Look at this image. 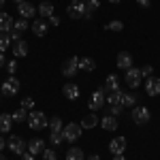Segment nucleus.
Listing matches in <instances>:
<instances>
[{"label": "nucleus", "instance_id": "1", "mask_svg": "<svg viewBox=\"0 0 160 160\" xmlns=\"http://www.w3.org/2000/svg\"><path fill=\"white\" fill-rule=\"evenodd\" d=\"M107 102H109V113L111 115H120L124 109V92L122 90H115L107 94Z\"/></svg>", "mask_w": 160, "mask_h": 160}, {"label": "nucleus", "instance_id": "2", "mask_svg": "<svg viewBox=\"0 0 160 160\" xmlns=\"http://www.w3.org/2000/svg\"><path fill=\"white\" fill-rule=\"evenodd\" d=\"M28 126L32 130H41V128H47L49 126V120L43 111H30L28 113Z\"/></svg>", "mask_w": 160, "mask_h": 160}, {"label": "nucleus", "instance_id": "3", "mask_svg": "<svg viewBox=\"0 0 160 160\" xmlns=\"http://www.w3.org/2000/svg\"><path fill=\"white\" fill-rule=\"evenodd\" d=\"M105 102H107V90H105V88H98V90L90 96L88 107H90V111H98V109H102Z\"/></svg>", "mask_w": 160, "mask_h": 160}, {"label": "nucleus", "instance_id": "4", "mask_svg": "<svg viewBox=\"0 0 160 160\" xmlns=\"http://www.w3.org/2000/svg\"><path fill=\"white\" fill-rule=\"evenodd\" d=\"M81 124H66L64 128H62V137H64V141H68V143H75L79 137H81Z\"/></svg>", "mask_w": 160, "mask_h": 160}, {"label": "nucleus", "instance_id": "5", "mask_svg": "<svg viewBox=\"0 0 160 160\" xmlns=\"http://www.w3.org/2000/svg\"><path fill=\"white\" fill-rule=\"evenodd\" d=\"M66 13H68L71 19H83V17H86V2H81V0H73V2L68 4Z\"/></svg>", "mask_w": 160, "mask_h": 160}, {"label": "nucleus", "instance_id": "6", "mask_svg": "<svg viewBox=\"0 0 160 160\" xmlns=\"http://www.w3.org/2000/svg\"><path fill=\"white\" fill-rule=\"evenodd\" d=\"M149 109L148 107H143V105H137V107H132V122L139 124V126H143V124L149 122Z\"/></svg>", "mask_w": 160, "mask_h": 160}, {"label": "nucleus", "instance_id": "7", "mask_svg": "<svg viewBox=\"0 0 160 160\" xmlns=\"http://www.w3.org/2000/svg\"><path fill=\"white\" fill-rule=\"evenodd\" d=\"M19 86H22V83H19V79H17L15 75H11V77L2 83V90H0V92H2L4 96H15V94L19 92Z\"/></svg>", "mask_w": 160, "mask_h": 160}, {"label": "nucleus", "instance_id": "8", "mask_svg": "<svg viewBox=\"0 0 160 160\" xmlns=\"http://www.w3.org/2000/svg\"><path fill=\"white\" fill-rule=\"evenodd\" d=\"M124 81H126V83H128L130 88H139V83L143 81L141 68H135V66H130V68L126 71V77H124Z\"/></svg>", "mask_w": 160, "mask_h": 160}, {"label": "nucleus", "instance_id": "9", "mask_svg": "<svg viewBox=\"0 0 160 160\" xmlns=\"http://www.w3.org/2000/svg\"><path fill=\"white\" fill-rule=\"evenodd\" d=\"M9 149H11L13 154H17V156H22L26 149H28V143H24V139L17 135H13L11 139H9Z\"/></svg>", "mask_w": 160, "mask_h": 160}, {"label": "nucleus", "instance_id": "10", "mask_svg": "<svg viewBox=\"0 0 160 160\" xmlns=\"http://www.w3.org/2000/svg\"><path fill=\"white\" fill-rule=\"evenodd\" d=\"M79 71V58H68V60L62 64V75L64 77H75V73Z\"/></svg>", "mask_w": 160, "mask_h": 160}, {"label": "nucleus", "instance_id": "11", "mask_svg": "<svg viewBox=\"0 0 160 160\" xmlns=\"http://www.w3.org/2000/svg\"><path fill=\"white\" fill-rule=\"evenodd\" d=\"M109 152L113 154V156L124 154V152H126V137H115V139L109 143Z\"/></svg>", "mask_w": 160, "mask_h": 160}, {"label": "nucleus", "instance_id": "12", "mask_svg": "<svg viewBox=\"0 0 160 160\" xmlns=\"http://www.w3.org/2000/svg\"><path fill=\"white\" fill-rule=\"evenodd\" d=\"M145 92H148L149 96H158L160 94V79L158 77H148V81H145Z\"/></svg>", "mask_w": 160, "mask_h": 160}, {"label": "nucleus", "instance_id": "13", "mask_svg": "<svg viewBox=\"0 0 160 160\" xmlns=\"http://www.w3.org/2000/svg\"><path fill=\"white\" fill-rule=\"evenodd\" d=\"M17 11H19V17H24V19H30V17H34V13H37V7L34 4H30L28 0L22 2V4H17Z\"/></svg>", "mask_w": 160, "mask_h": 160}, {"label": "nucleus", "instance_id": "14", "mask_svg": "<svg viewBox=\"0 0 160 160\" xmlns=\"http://www.w3.org/2000/svg\"><path fill=\"white\" fill-rule=\"evenodd\" d=\"M115 64H118V68L128 71V68L132 66V56H130L128 51H120V53H118V60H115Z\"/></svg>", "mask_w": 160, "mask_h": 160}, {"label": "nucleus", "instance_id": "15", "mask_svg": "<svg viewBox=\"0 0 160 160\" xmlns=\"http://www.w3.org/2000/svg\"><path fill=\"white\" fill-rule=\"evenodd\" d=\"M62 94L68 100H77L79 98V86L73 83V81H68V83H64V88H62Z\"/></svg>", "mask_w": 160, "mask_h": 160}, {"label": "nucleus", "instance_id": "16", "mask_svg": "<svg viewBox=\"0 0 160 160\" xmlns=\"http://www.w3.org/2000/svg\"><path fill=\"white\" fill-rule=\"evenodd\" d=\"M13 26H15V22L11 19V15L4 11H0V32H11Z\"/></svg>", "mask_w": 160, "mask_h": 160}, {"label": "nucleus", "instance_id": "17", "mask_svg": "<svg viewBox=\"0 0 160 160\" xmlns=\"http://www.w3.org/2000/svg\"><path fill=\"white\" fill-rule=\"evenodd\" d=\"M100 126H102L105 130L113 132V130H118V118H115V115H111V113H107V115L100 120Z\"/></svg>", "mask_w": 160, "mask_h": 160}, {"label": "nucleus", "instance_id": "18", "mask_svg": "<svg viewBox=\"0 0 160 160\" xmlns=\"http://www.w3.org/2000/svg\"><path fill=\"white\" fill-rule=\"evenodd\" d=\"M13 115L11 113H0V135L2 132H11V126H13Z\"/></svg>", "mask_w": 160, "mask_h": 160}, {"label": "nucleus", "instance_id": "19", "mask_svg": "<svg viewBox=\"0 0 160 160\" xmlns=\"http://www.w3.org/2000/svg\"><path fill=\"white\" fill-rule=\"evenodd\" d=\"M28 152L34 154V156L43 154V152H45V141H43V139H32V141L28 143Z\"/></svg>", "mask_w": 160, "mask_h": 160}, {"label": "nucleus", "instance_id": "20", "mask_svg": "<svg viewBox=\"0 0 160 160\" xmlns=\"http://www.w3.org/2000/svg\"><path fill=\"white\" fill-rule=\"evenodd\" d=\"M105 90L107 92H115V90H120V77L118 75H107V79H105Z\"/></svg>", "mask_w": 160, "mask_h": 160}, {"label": "nucleus", "instance_id": "21", "mask_svg": "<svg viewBox=\"0 0 160 160\" xmlns=\"http://www.w3.org/2000/svg\"><path fill=\"white\" fill-rule=\"evenodd\" d=\"M47 30H49V24H47V22H43V19H37V22L32 24V32H34L37 37H45V34H47Z\"/></svg>", "mask_w": 160, "mask_h": 160}, {"label": "nucleus", "instance_id": "22", "mask_svg": "<svg viewBox=\"0 0 160 160\" xmlns=\"http://www.w3.org/2000/svg\"><path fill=\"white\" fill-rule=\"evenodd\" d=\"M37 13L41 15V19H43V17L49 19L51 15H53V4H51V2H41V4L37 7Z\"/></svg>", "mask_w": 160, "mask_h": 160}, {"label": "nucleus", "instance_id": "23", "mask_svg": "<svg viewBox=\"0 0 160 160\" xmlns=\"http://www.w3.org/2000/svg\"><path fill=\"white\" fill-rule=\"evenodd\" d=\"M26 53H28V43H26V41H17V43L13 45V56H15V58H24Z\"/></svg>", "mask_w": 160, "mask_h": 160}, {"label": "nucleus", "instance_id": "24", "mask_svg": "<svg viewBox=\"0 0 160 160\" xmlns=\"http://www.w3.org/2000/svg\"><path fill=\"white\" fill-rule=\"evenodd\" d=\"M100 7V2L98 0H88L86 2V17L83 19H92V15H94V11Z\"/></svg>", "mask_w": 160, "mask_h": 160}, {"label": "nucleus", "instance_id": "25", "mask_svg": "<svg viewBox=\"0 0 160 160\" xmlns=\"http://www.w3.org/2000/svg\"><path fill=\"white\" fill-rule=\"evenodd\" d=\"M66 160H86V156H83V149L71 148L68 152H66Z\"/></svg>", "mask_w": 160, "mask_h": 160}, {"label": "nucleus", "instance_id": "26", "mask_svg": "<svg viewBox=\"0 0 160 160\" xmlns=\"http://www.w3.org/2000/svg\"><path fill=\"white\" fill-rule=\"evenodd\" d=\"M96 124H98V118H96V115H94V111H92L90 115H86V118L81 120V128H94Z\"/></svg>", "mask_w": 160, "mask_h": 160}, {"label": "nucleus", "instance_id": "27", "mask_svg": "<svg viewBox=\"0 0 160 160\" xmlns=\"http://www.w3.org/2000/svg\"><path fill=\"white\" fill-rule=\"evenodd\" d=\"M79 68L90 73V71H94V68H96V64H94L92 58H79Z\"/></svg>", "mask_w": 160, "mask_h": 160}, {"label": "nucleus", "instance_id": "28", "mask_svg": "<svg viewBox=\"0 0 160 160\" xmlns=\"http://www.w3.org/2000/svg\"><path fill=\"white\" fill-rule=\"evenodd\" d=\"M62 128H64V126H62L60 115H53V118L49 120V130L51 132H62Z\"/></svg>", "mask_w": 160, "mask_h": 160}, {"label": "nucleus", "instance_id": "29", "mask_svg": "<svg viewBox=\"0 0 160 160\" xmlns=\"http://www.w3.org/2000/svg\"><path fill=\"white\" fill-rule=\"evenodd\" d=\"M11 115H13V122L15 124H24V120H28V111L22 109V107L15 111V113H11Z\"/></svg>", "mask_w": 160, "mask_h": 160}, {"label": "nucleus", "instance_id": "30", "mask_svg": "<svg viewBox=\"0 0 160 160\" xmlns=\"http://www.w3.org/2000/svg\"><path fill=\"white\" fill-rule=\"evenodd\" d=\"M137 98L139 96H137L135 92H128V94L124 92V107H137Z\"/></svg>", "mask_w": 160, "mask_h": 160}, {"label": "nucleus", "instance_id": "31", "mask_svg": "<svg viewBox=\"0 0 160 160\" xmlns=\"http://www.w3.org/2000/svg\"><path fill=\"white\" fill-rule=\"evenodd\" d=\"M105 30H111V32H122L124 24L120 22V19H113V22H109V24L105 26Z\"/></svg>", "mask_w": 160, "mask_h": 160}, {"label": "nucleus", "instance_id": "32", "mask_svg": "<svg viewBox=\"0 0 160 160\" xmlns=\"http://www.w3.org/2000/svg\"><path fill=\"white\" fill-rule=\"evenodd\" d=\"M9 45H11V41H9V34H7V32H0V53H4Z\"/></svg>", "mask_w": 160, "mask_h": 160}, {"label": "nucleus", "instance_id": "33", "mask_svg": "<svg viewBox=\"0 0 160 160\" xmlns=\"http://www.w3.org/2000/svg\"><path fill=\"white\" fill-rule=\"evenodd\" d=\"M13 30H17V32H24V30H28V19L19 17V19L15 22V26H13Z\"/></svg>", "mask_w": 160, "mask_h": 160}, {"label": "nucleus", "instance_id": "34", "mask_svg": "<svg viewBox=\"0 0 160 160\" xmlns=\"http://www.w3.org/2000/svg\"><path fill=\"white\" fill-rule=\"evenodd\" d=\"M49 141L53 145H60L62 141H64V137H62V132H49Z\"/></svg>", "mask_w": 160, "mask_h": 160}, {"label": "nucleus", "instance_id": "35", "mask_svg": "<svg viewBox=\"0 0 160 160\" xmlns=\"http://www.w3.org/2000/svg\"><path fill=\"white\" fill-rule=\"evenodd\" d=\"M22 109L32 111L34 109V98H22Z\"/></svg>", "mask_w": 160, "mask_h": 160}, {"label": "nucleus", "instance_id": "36", "mask_svg": "<svg viewBox=\"0 0 160 160\" xmlns=\"http://www.w3.org/2000/svg\"><path fill=\"white\" fill-rule=\"evenodd\" d=\"M41 156H43V160H58V156H56V152H53V149H45Z\"/></svg>", "mask_w": 160, "mask_h": 160}, {"label": "nucleus", "instance_id": "37", "mask_svg": "<svg viewBox=\"0 0 160 160\" xmlns=\"http://www.w3.org/2000/svg\"><path fill=\"white\" fill-rule=\"evenodd\" d=\"M141 75H143V77H152V75H154V66H152V64H145V66L141 68Z\"/></svg>", "mask_w": 160, "mask_h": 160}, {"label": "nucleus", "instance_id": "38", "mask_svg": "<svg viewBox=\"0 0 160 160\" xmlns=\"http://www.w3.org/2000/svg\"><path fill=\"white\" fill-rule=\"evenodd\" d=\"M7 34H9V41H11V43L22 41V38H19V34H22V32H17V30H11V32H7Z\"/></svg>", "mask_w": 160, "mask_h": 160}, {"label": "nucleus", "instance_id": "39", "mask_svg": "<svg viewBox=\"0 0 160 160\" xmlns=\"http://www.w3.org/2000/svg\"><path fill=\"white\" fill-rule=\"evenodd\" d=\"M7 71H9L11 75H15V73H17V62H15V60L7 62Z\"/></svg>", "mask_w": 160, "mask_h": 160}, {"label": "nucleus", "instance_id": "40", "mask_svg": "<svg viewBox=\"0 0 160 160\" xmlns=\"http://www.w3.org/2000/svg\"><path fill=\"white\" fill-rule=\"evenodd\" d=\"M49 24L51 26H60V17H58V15H51V17H49Z\"/></svg>", "mask_w": 160, "mask_h": 160}, {"label": "nucleus", "instance_id": "41", "mask_svg": "<svg viewBox=\"0 0 160 160\" xmlns=\"http://www.w3.org/2000/svg\"><path fill=\"white\" fill-rule=\"evenodd\" d=\"M22 160H34V154H30V152L26 149L24 154H22Z\"/></svg>", "mask_w": 160, "mask_h": 160}, {"label": "nucleus", "instance_id": "42", "mask_svg": "<svg viewBox=\"0 0 160 160\" xmlns=\"http://www.w3.org/2000/svg\"><path fill=\"white\" fill-rule=\"evenodd\" d=\"M137 4H141V7H149L152 0H137Z\"/></svg>", "mask_w": 160, "mask_h": 160}, {"label": "nucleus", "instance_id": "43", "mask_svg": "<svg viewBox=\"0 0 160 160\" xmlns=\"http://www.w3.org/2000/svg\"><path fill=\"white\" fill-rule=\"evenodd\" d=\"M4 145H7V141H4V137L0 135V149H4Z\"/></svg>", "mask_w": 160, "mask_h": 160}, {"label": "nucleus", "instance_id": "44", "mask_svg": "<svg viewBox=\"0 0 160 160\" xmlns=\"http://www.w3.org/2000/svg\"><path fill=\"white\" fill-rule=\"evenodd\" d=\"M113 160H126V158H124V154H118V156H113Z\"/></svg>", "mask_w": 160, "mask_h": 160}, {"label": "nucleus", "instance_id": "45", "mask_svg": "<svg viewBox=\"0 0 160 160\" xmlns=\"http://www.w3.org/2000/svg\"><path fill=\"white\" fill-rule=\"evenodd\" d=\"M90 160H100V156H98V154H92V156H90Z\"/></svg>", "mask_w": 160, "mask_h": 160}, {"label": "nucleus", "instance_id": "46", "mask_svg": "<svg viewBox=\"0 0 160 160\" xmlns=\"http://www.w3.org/2000/svg\"><path fill=\"white\" fill-rule=\"evenodd\" d=\"M2 64H4V56L0 53V66H2Z\"/></svg>", "mask_w": 160, "mask_h": 160}, {"label": "nucleus", "instance_id": "47", "mask_svg": "<svg viewBox=\"0 0 160 160\" xmlns=\"http://www.w3.org/2000/svg\"><path fill=\"white\" fill-rule=\"evenodd\" d=\"M111 4H118V2H122V0H109Z\"/></svg>", "mask_w": 160, "mask_h": 160}, {"label": "nucleus", "instance_id": "48", "mask_svg": "<svg viewBox=\"0 0 160 160\" xmlns=\"http://www.w3.org/2000/svg\"><path fill=\"white\" fill-rule=\"evenodd\" d=\"M13 2H17V4H22V2H26V0H13Z\"/></svg>", "mask_w": 160, "mask_h": 160}, {"label": "nucleus", "instance_id": "49", "mask_svg": "<svg viewBox=\"0 0 160 160\" xmlns=\"http://www.w3.org/2000/svg\"><path fill=\"white\" fill-rule=\"evenodd\" d=\"M2 7H4V0H0V9H2Z\"/></svg>", "mask_w": 160, "mask_h": 160}, {"label": "nucleus", "instance_id": "50", "mask_svg": "<svg viewBox=\"0 0 160 160\" xmlns=\"http://www.w3.org/2000/svg\"><path fill=\"white\" fill-rule=\"evenodd\" d=\"M0 160H7V158H4V156H2V154H0Z\"/></svg>", "mask_w": 160, "mask_h": 160}, {"label": "nucleus", "instance_id": "51", "mask_svg": "<svg viewBox=\"0 0 160 160\" xmlns=\"http://www.w3.org/2000/svg\"><path fill=\"white\" fill-rule=\"evenodd\" d=\"M0 96H2V92H0ZM0 100H2V98H0Z\"/></svg>", "mask_w": 160, "mask_h": 160}, {"label": "nucleus", "instance_id": "52", "mask_svg": "<svg viewBox=\"0 0 160 160\" xmlns=\"http://www.w3.org/2000/svg\"><path fill=\"white\" fill-rule=\"evenodd\" d=\"M81 2H88V0H81Z\"/></svg>", "mask_w": 160, "mask_h": 160}]
</instances>
